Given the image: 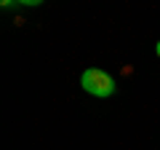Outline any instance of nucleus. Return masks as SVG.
<instances>
[{"instance_id":"1","label":"nucleus","mask_w":160,"mask_h":150,"mask_svg":"<svg viewBox=\"0 0 160 150\" xmlns=\"http://www.w3.org/2000/svg\"><path fill=\"white\" fill-rule=\"evenodd\" d=\"M80 83H83V88H86L88 94H93V97H112V94H115L112 75L102 72V70H96V67L86 70L83 78H80Z\"/></svg>"},{"instance_id":"2","label":"nucleus","mask_w":160,"mask_h":150,"mask_svg":"<svg viewBox=\"0 0 160 150\" xmlns=\"http://www.w3.org/2000/svg\"><path fill=\"white\" fill-rule=\"evenodd\" d=\"M155 54H158V56H160V40H158V46H155Z\"/></svg>"}]
</instances>
